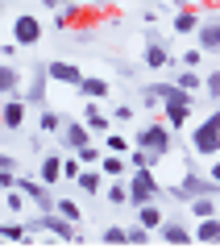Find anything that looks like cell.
<instances>
[{"instance_id": "1", "label": "cell", "mask_w": 220, "mask_h": 249, "mask_svg": "<svg viewBox=\"0 0 220 249\" xmlns=\"http://www.w3.org/2000/svg\"><path fill=\"white\" fill-rule=\"evenodd\" d=\"M125 191H129V208L137 204H158L162 199V183L154 178V166H141L125 175Z\"/></svg>"}, {"instance_id": "2", "label": "cell", "mask_w": 220, "mask_h": 249, "mask_svg": "<svg viewBox=\"0 0 220 249\" xmlns=\"http://www.w3.org/2000/svg\"><path fill=\"white\" fill-rule=\"evenodd\" d=\"M133 145L146 154H154V158H166L170 145H175V129H170L166 121H154V124H141L137 137H133Z\"/></svg>"}, {"instance_id": "3", "label": "cell", "mask_w": 220, "mask_h": 249, "mask_svg": "<svg viewBox=\"0 0 220 249\" xmlns=\"http://www.w3.org/2000/svg\"><path fill=\"white\" fill-rule=\"evenodd\" d=\"M191 154H195V158H216V154H220V108L208 112L191 129Z\"/></svg>"}, {"instance_id": "4", "label": "cell", "mask_w": 220, "mask_h": 249, "mask_svg": "<svg viewBox=\"0 0 220 249\" xmlns=\"http://www.w3.org/2000/svg\"><path fill=\"white\" fill-rule=\"evenodd\" d=\"M25 232L29 237H37V232H46V237H58V241H79V229L67 220V216L58 212H37L25 220Z\"/></svg>"}, {"instance_id": "5", "label": "cell", "mask_w": 220, "mask_h": 249, "mask_svg": "<svg viewBox=\"0 0 220 249\" xmlns=\"http://www.w3.org/2000/svg\"><path fill=\"white\" fill-rule=\"evenodd\" d=\"M17 191L29 199V208H37V212H54V196H50V187L37 183V178L29 175H17Z\"/></svg>"}, {"instance_id": "6", "label": "cell", "mask_w": 220, "mask_h": 249, "mask_svg": "<svg viewBox=\"0 0 220 249\" xmlns=\"http://www.w3.org/2000/svg\"><path fill=\"white\" fill-rule=\"evenodd\" d=\"M154 91H158V104H162V112H166V108H195V96H191V91H183L175 79H162V83H154Z\"/></svg>"}, {"instance_id": "7", "label": "cell", "mask_w": 220, "mask_h": 249, "mask_svg": "<svg viewBox=\"0 0 220 249\" xmlns=\"http://www.w3.org/2000/svg\"><path fill=\"white\" fill-rule=\"evenodd\" d=\"M13 42L17 46H37L42 42V21H37L34 13H21V17L13 21Z\"/></svg>"}, {"instance_id": "8", "label": "cell", "mask_w": 220, "mask_h": 249, "mask_svg": "<svg viewBox=\"0 0 220 249\" xmlns=\"http://www.w3.org/2000/svg\"><path fill=\"white\" fill-rule=\"evenodd\" d=\"M79 121L92 129V137H104V133H112V116H108L104 108H100V100H88V104H83V116H79Z\"/></svg>"}, {"instance_id": "9", "label": "cell", "mask_w": 220, "mask_h": 249, "mask_svg": "<svg viewBox=\"0 0 220 249\" xmlns=\"http://www.w3.org/2000/svg\"><path fill=\"white\" fill-rule=\"evenodd\" d=\"M25 116H29V104L21 96H4L0 100V124H4V129H21Z\"/></svg>"}, {"instance_id": "10", "label": "cell", "mask_w": 220, "mask_h": 249, "mask_svg": "<svg viewBox=\"0 0 220 249\" xmlns=\"http://www.w3.org/2000/svg\"><path fill=\"white\" fill-rule=\"evenodd\" d=\"M141 62H146L150 71H162V67H170L175 58H170V46L162 42L158 34H150V37H146V54H141Z\"/></svg>"}, {"instance_id": "11", "label": "cell", "mask_w": 220, "mask_h": 249, "mask_svg": "<svg viewBox=\"0 0 220 249\" xmlns=\"http://www.w3.org/2000/svg\"><path fill=\"white\" fill-rule=\"evenodd\" d=\"M195 37H200V50L203 54H220V13H216V17H200Z\"/></svg>"}, {"instance_id": "12", "label": "cell", "mask_w": 220, "mask_h": 249, "mask_svg": "<svg viewBox=\"0 0 220 249\" xmlns=\"http://www.w3.org/2000/svg\"><path fill=\"white\" fill-rule=\"evenodd\" d=\"M58 137H62V145H67L71 154L79 150V145H88V142H96V137H92V129L83 121H67V116H62V129H58Z\"/></svg>"}, {"instance_id": "13", "label": "cell", "mask_w": 220, "mask_h": 249, "mask_svg": "<svg viewBox=\"0 0 220 249\" xmlns=\"http://www.w3.org/2000/svg\"><path fill=\"white\" fill-rule=\"evenodd\" d=\"M46 83H50V75H46V67H34V75H29V83H25V104L29 108H42L46 104Z\"/></svg>"}, {"instance_id": "14", "label": "cell", "mask_w": 220, "mask_h": 249, "mask_svg": "<svg viewBox=\"0 0 220 249\" xmlns=\"http://www.w3.org/2000/svg\"><path fill=\"white\" fill-rule=\"evenodd\" d=\"M154 232H158V241H166V245H191V229H187L183 220H162Z\"/></svg>"}, {"instance_id": "15", "label": "cell", "mask_w": 220, "mask_h": 249, "mask_svg": "<svg viewBox=\"0 0 220 249\" xmlns=\"http://www.w3.org/2000/svg\"><path fill=\"white\" fill-rule=\"evenodd\" d=\"M46 75H50L54 83H67V88H79V79H83V71L75 67V62H46Z\"/></svg>"}, {"instance_id": "16", "label": "cell", "mask_w": 220, "mask_h": 249, "mask_svg": "<svg viewBox=\"0 0 220 249\" xmlns=\"http://www.w3.org/2000/svg\"><path fill=\"white\" fill-rule=\"evenodd\" d=\"M195 25H200V9H191V4H183V9H175V17H170V29H175L179 37L195 34Z\"/></svg>"}, {"instance_id": "17", "label": "cell", "mask_w": 220, "mask_h": 249, "mask_svg": "<svg viewBox=\"0 0 220 249\" xmlns=\"http://www.w3.org/2000/svg\"><path fill=\"white\" fill-rule=\"evenodd\" d=\"M187 212H191L195 220H208V216H220V199H216V196H195V199H187Z\"/></svg>"}, {"instance_id": "18", "label": "cell", "mask_w": 220, "mask_h": 249, "mask_svg": "<svg viewBox=\"0 0 220 249\" xmlns=\"http://www.w3.org/2000/svg\"><path fill=\"white\" fill-rule=\"evenodd\" d=\"M17 91H21V71L13 67V62L0 58V100H4V96H17Z\"/></svg>"}, {"instance_id": "19", "label": "cell", "mask_w": 220, "mask_h": 249, "mask_svg": "<svg viewBox=\"0 0 220 249\" xmlns=\"http://www.w3.org/2000/svg\"><path fill=\"white\" fill-rule=\"evenodd\" d=\"M75 91H79L83 100H108V79H100V75H83Z\"/></svg>"}, {"instance_id": "20", "label": "cell", "mask_w": 220, "mask_h": 249, "mask_svg": "<svg viewBox=\"0 0 220 249\" xmlns=\"http://www.w3.org/2000/svg\"><path fill=\"white\" fill-rule=\"evenodd\" d=\"M58 178H62V158H58V154H46V158H42V166H37V183L54 187Z\"/></svg>"}, {"instance_id": "21", "label": "cell", "mask_w": 220, "mask_h": 249, "mask_svg": "<svg viewBox=\"0 0 220 249\" xmlns=\"http://www.w3.org/2000/svg\"><path fill=\"white\" fill-rule=\"evenodd\" d=\"M104 175H112V178H125L129 175V162H125V154H100V162H96Z\"/></svg>"}, {"instance_id": "22", "label": "cell", "mask_w": 220, "mask_h": 249, "mask_svg": "<svg viewBox=\"0 0 220 249\" xmlns=\"http://www.w3.org/2000/svg\"><path fill=\"white\" fill-rule=\"evenodd\" d=\"M191 241H220V216H208V220H195Z\"/></svg>"}, {"instance_id": "23", "label": "cell", "mask_w": 220, "mask_h": 249, "mask_svg": "<svg viewBox=\"0 0 220 249\" xmlns=\"http://www.w3.org/2000/svg\"><path fill=\"white\" fill-rule=\"evenodd\" d=\"M175 83H179L183 91H191V96H200V91H203V75H200V71H191V67H179Z\"/></svg>"}, {"instance_id": "24", "label": "cell", "mask_w": 220, "mask_h": 249, "mask_svg": "<svg viewBox=\"0 0 220 249\" xmlns=\"http://www.w3.org/2000/svg\"><path fill=\"white\" fill-rule=\"evenodd\" d=\"M162 220H166V212H162L158 204H137V224H146V229L154 232Z\"/></svg>"}, {"instance_id": "25", "label": "cell", "mask_w": 220, "mask_h": 249, "mask_svg": "<svg viewBox=\"0 0 220 249\" xmlns=\"http://www.w3.org/2000/svg\"><path fill=\"white\" fill-rule=\"evenodd\" d=\"M37 129H42V133H58V129H62V112H58V108H37Z\"/></svg>"}, {"instance_id": "26", "label": "cell", "mask_w": 220, "mask_h": 249, "mask_svg": "<svg viewBox=\"0 0 220 249\" xmlns=\"http://www.w3.org/2000/svg\"><path fill=\"white\" fill-rule=\"evenodd\" d=\"M75 183H79V191H83V196H100V166H83Z\"/></svg>"}, {"instance_id": "27", "label": "cell", "mask_w": 220, "mask_h": 249, "mask_svg": "<svg viewBox=\"0 0 220 249\" xmlns=\"http://www.w3.org/2000/svg\"><path fill=\"white\" fill-rule=\"evenodd\" d=\"M79 17H83V13H79V0H75V4H58V9H54V25H58V29L75 25Z\"/></svg>"}, {"instance_id": "28", "label": "cell", "mask_w": 220, "mask_h": 249, "mask_svg": "<svg viewBox=\"0 0 220 249\" xmlns=\"http://www.w3.org/2000/svg\"><path fill=\"white\" fill-rule=\"evenodd\" d=\"M129 150H133L129 137H121V133H104V154H129Z\"/></svg>"}, {"instance_id": "29", "label": "cell", "mask_w": 220, "mask_h": 249, "mask_svg": "<svg viewBox=\"0 0 220 249\" xmlns=\"http://www.w3.org/2000/svg\"><path fill=\"white\" fill-rule=\"evenodd\" d=\"M104 196H108V204H116V208H129V191H125V178H116L112 187H104Z\"/></svg>"}, {"instance_id": "30", "label": "cell", "mask_w": 220, "mask_h": 249, "mask_svg": "<svg viewBox=\"0 0 220 249\" xmlns=\"http://www.w3.org/2000/svg\"><path fill=\"white\" fill-rule=\"evenodd\" d=\"M125 162H129V170H141V166H154V162H158V158H154V154H146V150H137V145H133V150L125 154Z\"/></svg>"}, {"instance_id": "31", "label": "cell", "mask_w": 220, "mask_h": 249, "mask_svg": "<svg viewBox=\"0 0 220 249\" xmlns=\"http://www.w3.org/2000/svg\"><path fill=\"white\" fill-rule=\"evenodd\" d=\"M150 237H154V232L146 229V224H137V220H133L129 229H125V241H129V245H146V241H150Z\"/></svg>"}, {"instance_id": "32", "label": "cell", "mask_w": 220, "mask_h": 249, "mask_svg": "<svg viewBox=\"0 0 220 249\" xmlns=\"http://www.w3.org/2000/svg\"><path fill=\"white\" fill-rule=\"evenodd\" d=\"M100 154H104V150H100L96 142H88V145H79V150H75V158H79L83 166H96V162H100Z\"/></svg>"}, {"instance_id": "33", "label": "cell", "mask_w": 220, "mask_h": 249, "mask_svg": "<svg viewBox=\"0 0 220 249\" xmlns=\"http://www.w3.org/2000/svg\"><path fill=\"white\" fill-rule=\"evenodd\" d=\"M54 212L67 216L71 224H79V204H75V199H54Z\"/></svg>"}, {"instance_id": "34", "label": "cell", "mask_w": 220, "mask_h": 249, "mask_svg": "<svg viewBox=\"0 0 220 249\" xmlns=\"http://www.w3.org/2000/svg\"><path fill=\"white\" fill-rule=\"evenodd\" d=\"M4 208H9V212H25V208H29V199L21 196L17 187H13V191H4Z\"/></svg>"}, {"instance_id": "35", "label": "cell", "mask_w": 220, "mask_h": 249, "mask_svg": "<svg viewBox=\"0 0 220 249\" xmlns=\"http://www.w3.org/2000/svg\"><path fill=\"white\" fill-rule=\"evenodd\" d=\"M187 121H191V108H166V124L170 129H183Z\"/></svg>"}, {"instance_id": "36", "label": "cell", "mask_w": 220, "mask_h": 249, "mask_svg": "<svg viewBox=\"0 0 220 249\" xmlns=\"http://www.w3.org/2000/svg\"><path fill=\"white\" fill-rule=\"evenodd\" d=\"M100 241H104V245H129V241H125V229H121V224H108V229L100 232Z\"/></svg>"}, {"instance_id": "37", "label": "cell", "mask_w": 220, "mask_h": 249, "mask_svg": "<svg viewBox=\"0 0 220 249\" xmlns=\"http://www.w3.org/2000/svg\"><path fill=\"white\" fill-rule=\"evenodd\" d=\"M79 170H83V162L67 150V158H62V178H79Z\"/></svg>"}, {"instance_id": "38", "label": "cell", "mask_w": 220, "mask_h": 249, "mask_svg": "<svg viewBox=\"0 0 220 249\" xmlns=\"http://www.w3.org/2000/svg\"><path fill=\"white\" fill-rule=\"evenodd\" d=\"M0 237L4 241H25L29 232H25V224H0Z\"/></svg>"}, {"instance_id": "39", "label": "cell", "mask_w": 220, "mask_h": 249, "mask_svg": "<svg viewBox=\"0 0 220 249\" xmlns=\"http://www.w3.org/2000/svg\"><path fill=\"white\" fill-rule=\"evenodd\" d=\"M203 91H208L212 100H220V71H208V75H203Z\"/></svg>"}, {"instance_id": "40", "label": "cell", "mask_w": 220, "mask_h": 249, "mask_svg": "<svg viewBox=\"0 0 220 249\" xmlns=\"http://www.w3.org/2000/svg\"><path fill=\"white\" fill-rule=\"evenodd\" d=\"M108 116H112V124H129L133 121V104H116Z\"/></svg>"}, {"instance_id": "41", "label": "cell", "mask_w": 220, "mask_h": 249, "mask_svg": "<svg viewBox=\"0 0 220 249\" xmlns=\"http://www.w3.org/2000/svg\"><path fill=\"white\" fill-rule=\"evenodd\" d=\"M200 58H203V50H200V46H191V50L179 58V67H191V71H200Z\"/></svg>"}, {"instance_id": "42", "label": "cell", "mask_w": 220, "mask_h": 249, "mask_svg": "<svg viewBox=\"0 0 220 249\" xmlns=\"http://www.w3.org/2000/svg\"><path fill=\"white\" fill-rule=\"evenodd\" d=\"M141 104H146V108H154V112H162V104H158V91H154V83H150V88H141Z\"/></svg>"}, {"instance_id": "43", "label": "cell", "mask_w": 220, "mask_h": 249, "mask_svg": "<svg viewBox=\"0 0 220 249\" xmlns=\"http://www.w3.org/2000/svg\"><path fill=\"white\" fill-rule=\"evenodd\" d=\"M13 187H17V175H13V170H0V196L13 191Z\"/></svg>"}, {"instance_id": "44", "label": "cell", "mask_w": 220, "mask_h": 249, "mask_svg": "<svg viewBox=\"0 0 220 249\" xmlns=\"http://www.w3.org/2000/svg\"><path fill=\"white\" fill-rule=\"evenodd\" d=\"M13 54H17V42H0V58L9 62V58H13Z\"/></svg>"}, {"instance_id": "45", "label": "cell", "mask_w": 220, "mask_h": 249, "mask_svg": "<svg viewBox=\"0 0 220 249\" xmlns=\"http://www.w3.org/2000/svg\"><path fill=\"white\" fill-rule=\"evenodd\" d=\"M13 166H17V162H13L9 154H0V170H13Z\"/></svg>"}, {"instance_id": "46", "label": "cell", "mask_w": 220, "mask_h": 249, "mask_svg": "<svg viewBox=\"0 0 220 249\" xmlns=\"http://www.w3.org/2000/svg\"><path fill=\"white\" fill-rule=\"evenodd\" d=\"M208 178H212V183H216V187H220V162H216V166H212V170H208Z\"/></svg>"}, {"instance_id": "47", "label": "cell", "mask_w": 220, "mask_h": 249, "mask_svg": "<svg viewBox=\"0 0 220 249\" xmlns=\"http://www.w3.org/2000/svg\"><path fill=\"white\" fill-rule=\"evenodd\" d=\"M46 9H58V4H75V0H42Z\"/></svg>"}, {"instance_id": "48", "label": "cell", "mask_w": 220, "mask_h": 249, "mask_svg": "<svg viewBox=\"0 0 220 249\" xmlns=\"http://www.w3.org/2000/svg\"><path fill=\"white\" fill-rule=\"evenodd\" d=\"M96 4H108V0H96Z\"/></svg>"}, {"instance_id": "49", "label": "cell", "mask_w": 220, "mask_h": 249, "mask_svg": "<svg viewBox=\"0 0 220 249\" xmlns=\"http://www.w3.org/2000/svg\"><path fill=\"white\" fill-rule=\"evenodd\" d=\"M212 4H220V0H212Z\"/></svg>"}]
</instances>
